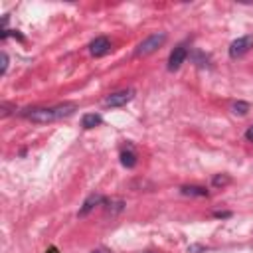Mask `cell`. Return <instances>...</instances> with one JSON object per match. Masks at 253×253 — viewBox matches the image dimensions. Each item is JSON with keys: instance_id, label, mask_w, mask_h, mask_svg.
Returning <instances> with one entry per match:
<instances>
[{"instance_id": "cell-1", "label": "cell", "mask_w": 253, "mask_h": 253, "mask_svg": "<svg viewBox=\"0 0 253 253\" xmlns=\"http://www.w3.org/2000/svg\"><path fill=\"white\" fill-rule=\"evenodd\" d=\"M77 111L75 103H61L55 107H34V109H26L22 111V117L34 121V123H51L57 119H65L69 115H73Z\"/></svg>"}, {"instance_id": "cell-2", "label": "cell", "mask_w": 253, "mask_h": 253, "mask_svg": "<svg viewBox=\"0 0 253 253\" xmlns=\"http://www.w3.org/2000/svg\"><path fill=\"white\" fill-rule=\"evenodd\" d=\"M166 42V34L164 32H156V34H150L146 40H142L136 47V55H150L152 51H156L162 43Z\"/></svg>"}, {"instance_id": "cell-3", "label": "cell", "mask_w": 253, "mask_h": 253, "mask_svg": "<svg viewBox=\"0 0 253 253\" xmlns=\"http://www.w3.org/2000/svg\"><path fill=\"white\" fill-rule=\"evenodd\" d=\"M134 99V89H121V91H115L111 95L105 97V105L107 107H123L126 103H130Z\"/></svg>"}, {"instance_id": "cell-4", "label": "cell", "mask_w": 253, "mask_h": 253, "mask_svg": "<svg viewBox=\"0 0 253 253\" xmlns=\"http://www.w3.org/2000/svg\"><path fill=\"white\" fill-rule=\"evenodd\" d=\"M251 47H253V36H241L229 43V57L237 59V57L245 55Z\"/></svg>"}, {"instance_id": "cell-5", "label": "cell", "mask_w": 253, "mask_h": 253, "mask_svg": "<svg viewBox=\"0 0 253 253\" xmlns=\"http://www.w3.org/2000/svg\"><path fill=\"white\" fill-rule=\"evenodd\" d=\"M188 57V47L184 43H178L172 51H170V57H168V71H176L180 69V65L186 61Z\"/></svg>"}, {"instance_id": "cell-6", "label": "cell", "mask_w": 253, "mask_h": 253, "mask_svg": "<svg viewBox=\"0 0 253 253\" xmlns=\"http://www.w3.org/2000/svg\"><path fill=\"white\" fill-rule=\"evenodd\" d=\"M89 51H91V55H95V57L107 55V53L111 51V42H109V38H105V36L95 38V40L89 43Z\"/></svg>"}, {"instance_id": "cell-7", "label": "cell", "mask_w": 253, "mask_h": 253, "mask_svg": "<svg viewBox=\"0 0 253 253\" xmlns=\"http://www.w3.org/2000/svg\"><path fill=\"white\" fill-rule=\"evenodd\" d=\"M105 202V198L101 196V194H91V196H87V200L83 202V206H81V210H79V215H87L95 206H99V204H103Z\"/></svg>"}, {"instance_id": "cell-8", "label": "cell", "mask_w": 253, "mask_h": 253, "mask_svg": "<svg viewBox=\"0 0 253 253\" xmlns=\"http://www.w3.org/2000/svg\"><path fill=\"white\" fill-rule=\"evenodd\" d=\"M101 121H103L101 115H97V113H87V115H83V119H81V126H83L85 130H89V128L99 126Z\"/></svg>"}, {"instance_id": "cell-9", "label": "cell", "mask_w": 253, "mask_h": 253, "mask_svg": "<svg viewBox=\"0 0 253 253\" xmlns=\"http://www.w3.org/2000/svg\"><path fill=\"white\" fill-rule=\"evenodd\" d=\"M121 164H123L125 168H132V166L136 164V154H134V150H132L130 146L121 152Z\"/></svg>"}, {"instance_id": "cell-10", "label": "cell", "mask_w": 253, "mask_h": 253, "mask_svg": "<svg viewBox=\"0 0 253 253\" xmlns=\"http://www.w3.org/2000/svg\"><path fill=\"white\" fill-rule=\"evenodd\" d=\"M180 192H182L184 196H194V198H204V196H208V190H206L204 186H182Z\"/></svg>"}, {"instance_id": "cell-11", "label": "cell", "mask_w": 253, "mask_h": 253, "mask_svg": "<svg viewBox=\"0 0 253 253\" xmlns=\"http://www.w3.org/2000/svg\"><path fill=\"white\" fill-rule=\"evenodd\" d=\"M231 111H233L235 115H247V111H249V103H245V101H237V103L231 105Z\"/></svg>"}, {"instance_id": "cell-12", "label": "cell", "mask_w": 253, "mask_h": 253, "mask_svg": "<svg viewBox=\"0 0 253 253\" xmlns=\"http://www.w3.org/2000/svg\"><path fill=\"white\" fill-rule=\"evenodd\" d=\"M211 182H213V186H227L231 180H229V176H225V174H219V176H215Z\"/></svg>"}, {"instance_id": "cell-13", "label": "cell", "mask_w": 253, "mask_h": 253, "mask_svg": "<svg viewBox=\"0 0 253 253\" xmlns=\"http://www.w3.org/2000/svg\"><path fill=\"white\" fill-rule=\"evenodd\" d=\"M0 57H2V65H0V75H4V73H6V67H8V53H6V51H2V53H0Z\"/></svg>"}, {"instance_id": "cell-14", "label": "cell", "mask_w": 253, "mask_h": 253, "mask_svg": "<svg viewBox=\"0 0 253 253\" xmlns=\"http://www.w3.org/2000/svg\"><path fill=\"white\" fill-rule=\"evenodd\" d=\"M245 138H247L249 142H253V125H251L247 130H245Z\"/></svg>"}, {"instance_id": "cell-15", "label": "cell", "mask_w": 253, "mask_h": 253, "mask_svg": "<svg viewBox=\"0 0 253 253\" xmlns=\"http://www.w3.org/2000/svg\"><path fill=\"white\" fill-rule=\"evenodd\" d=\"M213 215H215V217H229L231 213H229V211H215Z\"/></svg>"}, {"instance_id": "cell-16", "label": "cell", "mask_w": 253, "mask_h": 253, "mask_svg": "<svg viewBox=\"0 0 253 253\" xmlns=\"http://www.w3.org/2000/svg\"><path fill=\"white\" fill-rule=\"evenodd\" d=\"M45 253H59V251H57V247H47Z\"/></svg>"}, {"instance_id": "cell-17", "label": "cell", "mask_w": 253, "mask_h": 253, "mask_svg": "<svg viewBox=\"0 0 253 253\" xmlns=\"http://www.w3.org/2000/svg\"><path fill=\"white\" fill-rule=\"evenodd\" d=\"M93 253H111V251H107V249H95Z\"/></svg>"}]
</instances>
